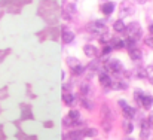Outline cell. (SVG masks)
<instances>
[{
  "mask_svg": "<svg viewBox=\"0 0 153 140\" xmlns=\"http://www.w3.org/2000/svg\"><path fill=\"white\" fill-rule=\"evenodd\" d=\"M126 33H128V37L134 39L135 42L143 37V28H141V25H140L137 21L131 22V24L126 27Z\"/></svg>",
  "mask_w": 153,
  "mask_h": 140,
  "instance_id": "obj_1",
  "label": "cell"
},
{
  "mask_svg": "<svg viewBox=\"0 0 153 140\" xmlns=\"http://www.w3.org/2000/svg\"><path fill=\"white\" fill-rule=\"evenodd\" d=\"M117 104L120 106V109H122V113H123V116L126 118V119H134V116H135V113H137V110L132 107V106H129L125 100H119L117 101Z\"/></svg>",
  "mask_w": 153,
  "mask_h": 140,
  "instance_id": "obj_2",
  "label": "cell"
},
{
  "mask_svg": "<svg viewBox=\"0 0 153 140\" xmlns=\"http://www.w3.org/2000/svg\"><path fill=\"white\" fill-rule=\"evenodd\" d=\"M105 67H107V70L113 72L114 75L123 73V64H122L119 60H108V61L105 63Z\"/></svg>",
  "mask_w": 153,
  "mask_h": 140,
  "instance_id": "obj_3",
  "label": "cell"
},
{
  "mask_svg": "<svg viewBox=\"0 0 153 140\" xmlns=\"http://www.w3.org/2000/svg\"><path fill=\"white\" fill-rule=\"evenodd\" d=\"M98 79L104 88H113V81H111V76L108 75V72H100Z\"/></svg>",
  "mask_w": 153,
  "mask_h": 140,
  "instance_id": "obj_4",
  "label": "cell"
},
{
  "mask_svg": "<svg viewBox=\"0 0 153 140\" xmlns=\"http://www.w3.org/2000/svg\"><path fill=\"white\" fill-rule=\"evenodd\" d=\"M140 104H141V107L143 109H152V106H153V95L152 94H147V93H144V95L140 98V101H138Z\"/></svg>",
  "mask_w": 153,
  "mask_h": 140,
  "instance_id": "obj_5",
  "label": "cell"
},
{
  "mask_svg": "<svg viewBox=\"0 0 153 140\" xmlns=\"http://www.w3.org/2000/svg\"><path fill=\"white\" fill-rule=\"evenodd\" d=\"M120 16H128V15H132L134 13V6L131 1H122L120 4Z\"/></svg>",
  "mask_w": 153,
  "mask_h": 140,
  "instance_id": "obj_6",
  "label": "cell"
},
{
  "mask_svg": "<svg viewBox=\"0 0 153 140\" xmlns=\"http://www.w3.org/2000/svg\"><path fill=\"white\" fill-rule=\"evenodd\" d=\"M128 54H129L131 60H134V61H140V60H143V51H141L138 46L129 48V49H128Z\"/></svg>",
  "mask_w": 153,
  "mask_h": 140,
  "instance_id": "obj_7",
  "label": "cell"
},
{
  "mask_svg": "<svg viewBox=\"0 0 153 140\" xmlns=\"http://www.w3.org/2000/svg\"><path fill=\"white\" fill-rule=\"evenodd\" d=\"M89 28H91V31H94V33H101V31H105V22L101 21V19H97V21H94L91 25H89Z\"/></svg>",
  "mask_w": 153,
  "mask_h": 140,
  "instance_id": "obj_8",
  "label": "cell"
},
{
  "mask_svg": "<svg viewBox=\"0 0 153 140\" xmlns=\"http://www.w3.org/2000/svg\"><path fill=\"white\" fill-rule=\"evenodd\" d=\"M150 128H152V127L149 125L147 119H143V121H141V133H140V137H141V139H149V136H150V133H152Z\"/></svg>",
  "mask_w": 153,
  "mask_h": 140,
  "instance_id": "obj_9",
  "label": "cell"
},
{
  "mask_svg": "<svg viewBox=\"0 0 153 140\" xmlns=\"http://www.w3.org/2000/svg\"><path fill=\"white\" fill-rule=\"evenodd\" d=\"M108 45L113 48V49H122V48L126 46V42L123 39H120V37H111V40H110Z\"/></svg>",
  "mask_w": 153,
  "mask_h": 140,
  "instance_id": "obj_10",
  "label": "cell"
},
{
  "mask_svg": "<svg viewBox=\"0 0 153 140\" xmlns=\"http://www.w3.org/2000/svg\"><path fill=\"white\" fill-rule=\"evenodd\" d=\"M114 7H116V4L113 3V1H105V3H102L101 4V12L104 15H111L113 13V10H114Z\"/></svg>",
  "mask_w": 153,
  "mask_h": 140,
  "instance_id": "obj_11",
  "label": "cell"
},
{
  "mask_svg": "<svg viewBox=\"0 0 153 140\" xmlns=\"http://www.w3.org/2000/svg\"><path fill=\"white\" fill-rule=\"evenodd\" d=\"M65 139H70V140H82L83 139V131L82 130H71L67 136H65Z\"/></svg>",
  "mask_w": 153,
  "mask_h": 140,
  "instance_id": "obj_12",
  "label": "cell"
},
{
  "mask_svg": "<svg viewBox=\"0 0 153 140\" xmlns=\"http://www.w3.org/2000/svg\"><path fill=\"white\" fill-rule=\"evenodd\" d=\"M62 101L67 104V106H73L76 103V95L73 93H65L62 95Z\"/></svg>",
  "mask_w": 153,
  "mask_h": 140,
  "instance_id": "obj_13",
  "label": "cell"
},
{
  "mask_svg": "<svg viewBox=\"0 0 153 140\" xmlns=\"http://www.w3.org/2000/svg\"><path fill=\"white\" fill-rule=\"evenodd\" d=\"M126 24L122 21V19H117L114 24H113V28H114V31H117V33H125L126 31Z\"/></svg>",
  "mask_w": 153,
  "mask_h": 140,
  "instance_id": "obj_14",
  "label": "cell"
},
{
  "mask_svg": "<svg viewBox=\"0 0 153 140\" xmlns=\"http://www.w3.org/2000/svg\"><path fill=\"white\" fill-rule=\"evenodd\" d=\"M83 52L88 57H95L97 52H98V49H97V46H94V45H85L83 46Z\"/></svg>",
  "mask_w": 153,
  "mask_h": 140,
  "instance_id": "obj_15",
  "label": "cell"
},
{
  "mask_svg": "<svg viewBox=\"0 0 153 140\" xmlns=\"http://www.w3.org/2000/svg\"><path fill=\"white\" fill-rule=\"evenodd\" d=\"M61 39H62L64 43H70V42L74 40V33H73V31H64V33L61 34Z\"/></svg>",
  "mask_w": 153,
  "mask_h": 140,
  "instance_id": "obj_16",
  "label": "cell"
},
{
  "mask_svg": "<svg viewBox=\"0 0 153 140\" xmlns=\"http://www.w3.org/2000/svg\"><path fill=\"white\" fill-rule=\"evenodd\" d=\"M83 73H85V67H83V66L76 64V66L71 67V75H73V76H80V75H83Z\"/></svg>",
  "mask_w": 153,
  "mask_h": 140,
  "instance_id": "obj_17",
  "label": "cell"
},
{
  "mask_svg": "<svg viewBox=\"0 0 153 140\" xmlns=\"http://www.w3.org/2000/svg\"><path fill=\"white\" fill-rule=\"evenodd\" d=\"M68 118L71 119V122L74 124L76 121H79L80 119V112L79 110H76V109H71L70 110V113H68Z\"/></svg>",
  "mask_w": 153,
  "mask_h": 140,
  "instance_id": "obj_18",
  "label": "cell"
},
{
  "mask_svg": "<svg viewBox=\"0 0 153 140\" xmlns=\"http://www.w3.org/2000/svg\"><path fill=\"white\" fill-rule=\"evenodd\" d=\"M113 88H116V90H126L128 88V82H125V81H116V82H113Z\"/></svg>",
  "mask_w": 153,
  "mask_h": 140,
  "instance_id": "obj_19",
  "label": "cell"
},
{
  "mask_svg": "<svg viewBox=\"0 0 153 140\" xmlns=\"http://www.w3.org/2000/svg\"><path fill=\"white\" fill-rule=\"evenodd\" d=\"M123 128H125V131H126L128 134H131V133L134 131V124H132V121H131V119H126V121L123 122Z\"/></svg>",
  "mask_w": 153,
  "mask_h": 140,
  "instance_id": "obj_20",
  "label": "cell"
},
{
  "mask_svg": "<svg viewBox=\"0 0 153 140\" xmlns=\"http://www.w3.org/2000/svg\"><path fill=\"white\" fill-rule=\"evenodd\" d=\"M82 131H83V137H94L98 133L97 128H86V130H82Z\"/></svg>",
  "mask_w": 153,
  "mask_h": 140,
  "instance_id": "obj_21",
  "label": "cell"
},
{
  "mask_svg": "<svg viewBox=\"0 0 153 140\" xmlns=\"http://www.w3.org/2000/svg\"><path fill=\"white\" fill-rule=\"evenodd\" d=\"M137 76H138V78H141V79H144V78H149V72H147L146 69H140V70L137 72Z\"/></svg>",
  "mask_w": 153,
  "mask_h": 140,
  "instance_id": "obj_22",
  "label": "cell"
},
{
  "mask_svg": "<svg viewBox=\"0 0 153 140\" xmlns=\"http://www.w3.org/2000/svg\"><path fill=\"white\" fill-rule=\"evenodd\" d=\"M80 91H82V94L83 95H88V93H89V84H82V87H80Z\"/></svg>",
  "mask_w": 153,
  "mask_h": 140,
  "instance_id": "obj_23",
  "label": "cell"
},
{
  "mask_svg": "<svg viewBox=\"0 0 153 140\" xmlns=\"http://www.w3.org/2000/svg\"><path fill=\"white\" fill-rule=\"evenodd\" d=\"M82 104H83L86 109H89V110H91V109H92V106H94V103H92V101H89L88 98H83V100H82Z\"/></svg>",
  "mask_w": 153,
  "mask_h": 140,
  "instance_id": "obj_24",
  "label": "cell"
},
{
  "mask_svg": "<svg viewBox=\"0 0 153 140\" xmlns=\"http://www.w3.org/2000/svg\"><path fill=\"white\" fill-rule=\"evenodd\" d=\"M134 93H135V94H134V98H135L137 101H140V98L144 95V91H141V90H135Z\"/></svg>",
  "mask_w": 153,
  "mask_h": 140,
  "instance_id": "obj_25",
  "label": "cell"
},
{
  "mask_svg": "<svg viewBox=\"0 0 153 140\" xmlns=\"http://www.w3.org/2000/svg\"><path fill=\"white\" fill-rule=\"evenodd\" d=\"M144 43L147 45V46H150L153 49V36H149V37H146L144 39Z\"/></svg>",
  "mask_w": 153,
  "mask_h": 140,
  "instance_id": "obj_26",
  "label": "cell"
},
{
  "mask_svg": "<svg viewBox=\"0 0 153 140\" xmlns=\"http://www.w3.org/2000/svg\"><path fill=\"white\" fill-rule=\"evenodd\" d=\"M111 51H113V48H111L110 45H108V43H107V45H105V48L102 49V54H104V55H107V54H110Z\"/></svg>",
  "mask_w": 153,
  "mask_h": 140,
  "instance_id": "obj_27",
  "label": "cell"
},
{
  "mask_svg": "<svg viewBox=\"0 0 153 140\" xmlns=\"http://www.w3.org/2000/svg\"><path fill=\"white\" fill-rule=\"evenodd\" d=\"M146 119H147V122H149V125H150V127H152V128H153V112H150V113H149V116H147Z\"/></svg>",
  "mask_w": 153,
  "mask_h": 140,
  "instance_id": "obj_28",
  "label": "cell"
},
{
  "mask_svg": "<svg viewBox=\"0 0 153 140\" xmlns=\"http://www.w3.org/2000/svg\"><path fill=\"white\" fill-rule=\"evenodd\" d=\"M149 33H150V36H153V22L149 24Z\"/></svg>",
  "mask_w": 153,
  "mask_h": 140,
  "instance_id": "obj_29",
  "label": "cell"
},
{
  "mask_svg": "<svg viewBox=\"0 0 153 140\" xmlns=\"http://www.w3.org/2000/svg\"><path fill=\"white\" fill-rule=\"evenodd\" d=\"M45 127H52V122H45Z\"/></svg>",
  "mask_w": 153,
  "mask_h": 140,
  "instance_id": "obj_30",
  "label": "cell"
},
{
  "mask_svg": "<svg viewBox=\"0 0 153 140\" xmlns=\"http://www.w3.org/2000/svg\"><path fill=\"white\" fill-rule=\"evenodd\" d=\"M149 81H150V84L153 85V76H150V78H149Z\"/></svg>",
  "mask_w": 153,
  "mask_h": 140,
  "instance_id": "obj_31",
  "label": "cell"
},
{
  "mask_svg": "<svg viewBox=\"0 0 153 140\" xmlns=\"http://www.w3.org/2000/svg\"><path fill=\"white\" fill-rule=\"evenodd\" d=\"M126 140H134V139H126Z\"/></svg>",
  "mask_w": 153,
  "mask_h": 140,
  "instance_id": "obj_32",
  "label": "cell"
}]
</instances>
